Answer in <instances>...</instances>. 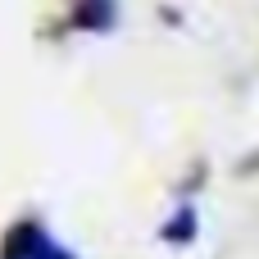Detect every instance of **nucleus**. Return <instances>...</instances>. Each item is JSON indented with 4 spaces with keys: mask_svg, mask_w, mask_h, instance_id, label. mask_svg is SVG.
Wrapping results in <instances>:
<instances>
[{
    "mask_svg": "<svg viewBox=\"0 0 259 259\" xmlns=\"http://www.w3.org/2000/svg\"><path fill=\"white\" fill-rule=\"evenodd\" d=\"M109 18H114L109 0H77V23H87V27H109Z\"/></svg>",
    "mask_w": 259,
    "mask_h": 259,
    "instance_id": "obj_2",
    "label": "nucleus"
},
{
    "mask_svg": "<svg viewBox=\"0 0 259 259\" xmlns=\"http://www.w3.org/2000/svg\"><path fill=\"white\" fill-rule=\"evenodd\" d=\"M0 259H73V255H68L41 223H18V228H9Z\"/></svg>",
    "mask_w": 259,
    "mask_h": 259,
    "instance_id": "obj_1",
    "label": "nucleus"
}]
</instances>
